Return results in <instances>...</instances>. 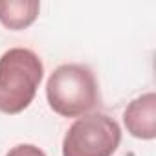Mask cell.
<instances>
[{
    "label": "cell",
    "mask_w": 156,
    "mask_h": 156,
    "mask_svg": "<svg viewBox=\"0 0 156 156\" xmlns=\"http://www.w3.org/2000/svg\"><path fill=\"white\" fill-rule=\"evenodd\" d=\"M50 108L62 118H81L98 107L101 96L94 72L85 64H61L46 83Z\"/></svg>",
    "instance_id": "6da1fadb"
},
{
    "label": "cell",
    "mask_w": 156,
    "mask_h": 156,
    "mask_svg": "<svg viewBox=\"0 0 156 156\" xmlns=\"http://www.w3.org/2000/svg\"><path fill=\"white\" fill-rule=\"evenodd\" d=\"M41 57L28 48H9L0 55V112L20 114L33 101L42 81Z\"/></svg>",
    "instance_id": "7a4b0ae2"
},
{
    "label": "cell",
    "mask_w": 156,
    "mask_h": 156,
    "mask_svg": "<svg viewBox=\"0 0 156 156\" xmlns=\"http://www.w3.org/2000/svg\"><path fill=\"white\" fill-rule=\"evenodd\" d=\"M121 141L118 121L103 112L77 118L62 138V156H112Z\"/></svg>",
    "instance_id": "3957f363"
},
{
    "label": "cell",
    "mask_w": 156,
    "mask_h": 156,
    "mask_svg": "<svg viewBox=\"0 0 156 156\" xmlns=\"http://www.w3.org/2000/svg\"><path fill=\"white\" fill-rule=\"evenodd\" d=\"M123 123L134 138L154 140L156 138V94L147 92L132 99L123 112Z\"/></svg>",
    "instance_id": "277c9868"
},
{
    "label": "cell",
    "mask_w": 156,
    "mask_h": 156,
    "mask_svg": "<svg viewBox=\"0 0 156 156\" xmlns=\"http://www.w3.org/2000/svg\"><path fill=\"white\" fill-rule=\"evenodd\" d=\"M41 11L37 0H17V2H0V22L8 30L19 31L31 26Z\"/></svg>",
    "instance_id": "5b68a950"
},
{
    "label": "cell",
    "mask_w": 156,
    "mask_h": 156,
    "mask_svg": "<svg viewBox=\"0 0 156 156\" xmlns=\"http://www.w3.org/2000/svg\"><path fill=\"white\" fill-rule=\"evenodd\" d=\"M6 156H46V152L42 149H39L37 145L20 143V145H15L13 149H9V152Z\"/></svg>",
    "instance_id": "8992f818"
}]
</instances>
